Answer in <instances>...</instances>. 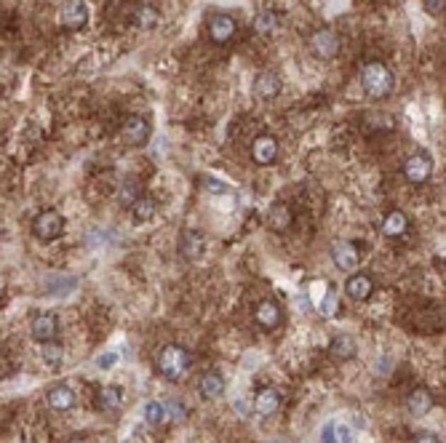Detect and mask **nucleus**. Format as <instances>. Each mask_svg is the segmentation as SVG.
<instances>
[{"label": "nucleus", "instance_id": "f257e3e1", "mask_svg": "<svg viewBox=\"0 0 446 443\" xmlns=\"http://www.w3.org/2000/svg\"><path fill=\"white\" fill-rule=\"evenodd\" d=\"M393 70L385 61H366L361 67V88L369 99H385L393 91Z\"/></svg>", "mask_w": 446, "mask_h": 443}, {"label": "nucleus", "instance_id": "f03ea898", "mask_svg": "<svg viewBox=\"0 0 446 443\" xmlns=\"http://www.w3.org/2000/svg\"><path fill=\"white\" fill-rule=\"evenodd\" d=\"M190 363H193V358L182 345H166L158 353L155 369L166 382H180V379H184V374L190 372Z\"/></svg>", "mask_w": 446, "mask_h": 443}, {"label": "nucleus", "instance_id": "7ed1b4c3", "mask_svg": "<svg viewBox=\"0 0 446 443\" xmlns=\"http://www.w3.org/2000/svg\"><path fill=\"white\" fill-rule=\"evenodd\" d=\"M121 136L129 147H145L153 136V126L145 115H129L121 126Z\"/></svg>", "mask_w": 446, "mask_h": 443}, {"label": "nucleus", "instance_id": "20e7f679", "mask_svg": "<svg viewBox=\"0 0 446 443\" xmlns=\"http://www.w3.org/2000/svg\"><path fill=\"white\" fill-rule=\"evenodd\" d=\"M33 232H35V238L40 240H57L64 235V216L59 211H40V214L33 219Z\"/></svg>", "mask_w": 446, "mask_h": 443}, {"label": "nucleus", "instance_id": "39448f33", "mask_svg": "<svg viewBox=\"0 0 446 443\" xmlns=\"http://www.w3.org/2000/svg\"><path fill=\"white\" fill-rule=\"evenodd\" d=\"M404 177L411 184H425V182L433 177V158L428 153H411L406 160H404Z\"/></svg>", "mask_w": 446, "mask_h": 443}, {"label": "nucleus", "instance_id": "423d86ee", "mask_svg": "<svg viewBox=\"0 0 446 443\" xmlns=\"http://www.w3.org/2000/svg\"><path fill=\"white\" fill-rule=\"evenodd\" d=\"M310 51L318 59H334L339 54V35L331 27H321L310 35Z\"/></svg>", "mask_w": 446, "mask_h": 443}, {"label": "nucleus", "instance_id": "0eeeda50", "mask_svg": "<svg viewBox=\"0 0 446 443\" xmlns=\"http://www.w3.org/2000/svg\"><path fill=\"white\" fill-rule=\"evenodd\" d=\"M30 334H33V339L40 342V345L54 342L57 334H59V321H57V315H54V312H37L35 318H33V324H30Z\"/></svg>", "mask_w": 446, "mask_h": 443}, {"label": "nucleus", "instance_id": "6e6552de", "mask_svg": "<svg viewBox=\"0 0 446 443\" xmlns=\"http://www.w3.org/2000/svg\"><path fill=\"white\" fill-rule=\"evenodd\" d=\"M206 30H209V37L222 46V43H230V40L235 37L238 24H235V19H233L230 13H214V16L209 19V24H206Z\"/></svg>", "mask_w": 446, "mask_h": 443}, {"label": "nucleus", "instance_id": "1a4fd4ad", "mask_svg": "<svg viewBox=\"0 0 446 443\" xmlns=\"http://www.w3.org/2000/svg\"><path fill=\"white\" fill-rule=\"evenodd\" d=\"M331 262L337 264L339 270H356L361 264V249L350 240H337L331 246Z\"/></svg>", "mask_w": 446, "mask_h": 443}, {"label": "nucleus", "instance_id": "9d476101", "mask_svg": "<svg viewBox=\"0 0 446 443\" xmlns=\"http://www.w3.org/2000/svg\"><path fill=\"white\" fill-rule=\"evenodd\" d=\"M254 321L259 329H265V331H273L281 326L283 321V310H281V305L276 300H262L257 307H254Z\"/></svg>", "mask_w": 446, "mask_h": 443}, {"label": "nucleus", "instance_id": "9b49d317", "mask_svg": "<svg viewBox=\"0 0 446 443\" xmlns=\"http://www.w3.org/2000/svg\"><path fill=\"white\" fill-rule=\"evenodd\" d=\"M252 158L257 166H273L278 160V142L270 134H259L252 144Z\"/></svg>", "mask_w": 446, "mask_h": 443}, {"label": "nucleus", "instance_id": "f8f14e48", "mask_svg": "<svg viewBox=\"0 0 446 443\" xmlns=\"http://www.w3.org/2000/svg\"><path fill=\"white\" fill-rule=\"evenodd\" d=\"M61 24L67 30H83L88 24V3L86 0H70L61 8Z\"/></svg>", "mask_w": 446, "mask_h": 443}, {"label": "nucleus", "instance_id": "ddd939ff", "mask_svg": "<svg viewBox=\"0 0 446 443\" xmlns=\"http://www.w3.org/2000/svg\"><path fill=\"white\" fill-rule=\"evenodd\" d=\"M345 291H348L350 300L366 302L374 294V278L366 276V273H356V276L348 278V283H345Z\"/></svg>", "mask_w": 446, "mask_h": 443}, {"label": "nucleus", "instance_id": "4468645a", "mask_svg": "<svg viewBox=\"0 0 446 443\" xmlns=\"http://www.w3.org/2000/svg\"><path fill=\"white\" fill-rule=\"evenodd\" d=\"M46 401H49V408H54V411H70L75 406L78 396H75V390L70 384H54L46 393Z\"/></svg>", "mask_w": 446, "mask_h": 443}, {"label": "nucleus", "instance_id": "2eb2a0df", "mask_svg": "<svg viewBox=\"0 0 446 443\" xmlns=\"http://www.w3.org/2000/svg\"><path fill=\"white\" fill-rule=\"evenodd\" d=\"M278 408H281V396H278V390H273V387H262L254 396V414L273 417V414H278Z\"/></svg>", "mask_w": 446, "mask_h": 443}, {"label": "nucleus", "instance_id": "dca6fc26", "mask_svg": "<svg viewBox=\"0 0 446 443\" xmlns=\"http://www.w3.org/2000/svg\"><path fill=\"white\" fill-rule=\"evenodd\" d=\"M254 96H259V99H276L281 94V78H278L276 72H259L257 78H254V85H252Z\"/></svg>", "mask_w": 446, "mask_h": 443}, {"label": "nucleus", "instance_id": "f3484780", "mask_svg": "<svg viewBox=\"0 0 446 443\" xmlns=\"http://www.w3.org/2000/svg\"><path fill=\"white\" fill-rule=\"evenodd\" d=\"M380 230H382L385 238H398V235H404V232L409 230V216L404 214V211H398V208H393V211L385 214Z\"/></svg>", "mask_w": 446, "mask_h": 443}, {"label": "nucleus", "instance_id": "a211bd4d", "mask_svg": "<svg viewBox=\"0 0 446 443\" xmlns=\"http://www.w3.org/2000/svg\"><path fill=\"white\" fill-rule=\"evenodd\" d=\"M198 390H201V396L206 401H214L225 393V379H222V374L219 372H206L201 377V382H198Z\"/></svg>", "mask_w": 446, "mask_h": 443}, {"label": "nucleus", "instance_id": "6ab92c4d", "mask_svg": "<svg viewBox=\"0 0 446 443\" xmlns=\"http://www.w3.org/2000/svg\"><path fill=\"white\" fill-rule=\"evenodd\" d=\"M158 214V203L155 198H150V195H142L136 203L131 206V216L136 225H147V222H153Z\"/></svg>", "mask_w": 446, "mask_h": 443}, {"label": "nucleus", "instance_id": "aec40b11", "mask_svg": "<svg viewBox=\"0 0 446 443\" xmlns=\"http://www.w3.org/2000/svg\"><path fill=\"white\" fill-rule=\"evenodd\" d=\"M291 222H294V216H291L289 206L276 203L267 211V225H270V230H276V232H286L291 228Z\"/></svg>", "mask_w": 446, "mask_h": 443}, {"label": "nucleus", "instance_id": "412c9836", "mask_svg": "<svg viewBox=\"0 0 446 443\" xmlns=\"http://www.w3.org/2000/svg\"><path fill=\"white\" fill-rule=\"evenodd\" d=\"M329 353L334 355V358L339 360H350L356 358V353H358V348H356V339L348 334H337L331 342H329Z\"/></svg>", "mask_w": 446, "mask_h": 443}, {"label": "nucleus", "instance_id": "4be33fe9", "mask_svg": "<svg viewBox=\"0 0 446 443\" xmlns=\"http://www.w3.org/2000/svg\"><path fill=\"white\" fill-rule=\"evenodd\" d=\"M406 408H409L411 417H425V414L433 408V396H430L425 387H417L409 396V401H406Z\"/></svg>", "mask_w": 446, "mask_h": 443}, {"label": "nucleus", "instance_id": "5701e85b", "mask_svg": "<svg viewBox=\"0 0 446 443\" xmlns=\"http://www.w3.org/2000/svg\"><path fill=\"white\" fill-rule=\"evenodd\" d=\"M123 406V390L110 384V387H102L97 393V408L99 411H115V408Z\"/></svg>", "mask_w": 446, "mask_h": 443}, {"label": "nucleus", "instance_id": "b1692460", "mask_svg": "<svg viewBox=\"0 0 446 443\" xmlns=\"http://www.w3.org/2000/svg\"><path fill=\"white\" fill-rule=\"evenodd\" d=\"M180 252L187 259H198V254L204 252V235L195 230H184L180 238Z\"/></svg>", "mask_w": 446, "mask_h": 443}, {"label": "nucleus", "instance_id": "393cba45", "mask_svg": "<svg viewBox=\"0 0 446 443\" xmlns=\"http://www.w3.org/2000/svg\"><path fill=\"white\" fill-rule=\"evenodd\" d=\"M278 24H281V16H278L276 11H270V8H265V11H259L257 16H254V24L252 30L257 33V35H273L278 30Z\"/></svg>", "mask_w": 446, "mask_h": 443}, {"label": "nucleus", "instance_id": "a878e982", "mask_svg": "<svg viewBox=\"0 0 446 443\" xmlns=\"http://www.w3.org/2000/svg\"><path fill=\"white\" fill-rule=\"evenodd\" d=\"M142 198V187H139V182L136 179H126L121 184V190H118V203L123 206V208H131L136 201Z\"/></svg>", "mask_w": 446, "mask_h": 443}, {"label": "nucleus", "instance_id": "bb28decb", "mask_svg": "<svg viewBox=\"0 0 446 443\" xmlns=\"http://www.w3.org/2000/svg\"><path fill=\"white\" fill-rule=\"evenodd\" d=\"M40 358H43V363L49 369H59L61 360H64V348H61L59 342H46L43 350H40Z\"/></svg>", "mask_w": 446, "mask_h": 443}, {"label": "nucleus", "instance_id": "cd10ccee", "mask_svg": "<svg viewBox=\"0 0 446 443\" xmlns=\"http://www.w3.org/2000/svg\"><path fill=\"white\" fill-rule=\"evenodd\" d=\"M163 420H169V417H166V403H160V401H147L145 403L147 425H160Z\"/></svg>", "mask_w": 446, "mask_h": 443}, {"label": "nucleus", "instance_id": "c85d7f7f", "mask_svg": "<svg viewBox=\"0 0 446 443\" xmlns=\"http://www.w3.org/2000/svg\"><path fill=\"white\" fill-rule=\"evenodd\" d=\"M134 24H136L139 30H153V27L158 24V13H155V8H150V6H142V8H136Z\"/></svg>", "mask_w": 446, "mask_h": 443}, {"label": "nucleus", "instance_id": "c756f323", "mask_svg": "<svg viewBox=\"0 0 446 443\" xmlns=\"http://www.w3.org/2000/svg\"><path fill=\"white\" fill-rule=\"evenodd\" d=\"M339 310V300H337V291L334 288H329L324 294V300H321V315L324 318H334Z\"/></svg>", "mask_w": 446, "mask_h": 443}, {"label": "nucleus", "instance_id": "7c9ffc66", "mask_svg": "<svg viewBox=\"0 0 446 443\" xmlns=\"http://www.w3.org/2000/svg\"><path fill=\"white\" fill-rule=\"evenodd\" d=\"M166 417H169L171 422H184L187 420V408H184V403L182 401H177V398H171V401H166Z\"/></svg>", "mask_w": 446, "mask_h": 443}, {"label": "nucleus", "instance_id": "2f4dec72", "mask_svg": "<svg viewBox=\"0 0 446 443\" xmlns=\"http://www.w3.org/2000/svg\"><path fill=\"white\" fill-rule=\"evenodd\" d=\"M321 443H339L337 438V422H326L321 430Z\"/></svg>", "mask_w": 446, "mask_h": 443}, {"label": "nucleus", "instance_id": "473e14b6", "mask_svg": "<svg viewBox=\"0 0 446 443\" xmlns=\"http://www.w3.org/2000/svg\"><path fill=\"white\" fill-rule=\"evenodd\" d=\"M422 8L430 13V16H438V13H444L446 0H422Z\"/></svg>", "mask_w": 446, "mask_h": 443}, {"label": "nucleus", "instance_id": "72a5a7b5", "mask_svg": "<svg viewBox=\"0 0 446 443\" xmlns=\"http://www.w3.org/2000/svg\"><path fill=\"white\" fill-rule=\"evenodd\" d=\"M204 184H206V190L217 192V195H219V192H222V195H228V192H230V187L225 184V182H217V179H211V177H206Z\"/></svg>", "mask_w": 446, "mask_h": 443}, {"label": "nucleus", "instance_id": "f704fd0d", "mask_svg": "<svg viewBox=\"0 0 446 443\" xmlns=\"http://www.w3.org/2000/svg\"><path fill=\"white\" fill-rule=\"evenodd\" d=\"M118 358H121L118 353H105V355H99L97 358V366L99 369H112V366L118 363Z\"/></svg>", "mask_w": 446, "mask_h": 443}, {"label": "nucleus", "instance_id": "c9c22d12", "mask_svg": "<svg viewBox=\"0 0 446 443\" xmlns=\"http://www.w3.org/2000/svg\"><path fill=\"white\" fill-rule=\"evenodd\" d=\"M337 438H339V443H353V430L337 422Z\"/></svg>", "mask_w": 446, "mask_h": 443}, {"label": "nucleus", "instance_id": "e433bc0d", "mask_svg": "<svg viewBox=\"0 0 446 443\" xmlns=\"http://www.w3.org/2000/svg\"><path fill=\"white\" fill-rule=\"evenodd\" d=\"M414 443H441V438H438L435 432H420V435L414 438Z\"/></svg>", "mask_w": 446, "mask_h": 443}, {"label": "nucleus", "instance_id": "4c0bfd02", "mask_svg": "<svg viewBox=\"0 0 446 443\" xmlns=\"http://www.w3.org/2000/svg\"><path fill=\"white\" fill-rule=\"evenodd\" d=\"M64 443H86L83 438H70V441H64Z\"/></svg>", "mask_w": 446, "mask_h": 443}, {"label": "nucleus", "instance_id": "58836bf2", "mask_svg": "<svg viewBox=\"0 0 446 443\" xmlns=\"http://www.w3.org/2000/svg\"><path fill=\"white\" fill-rule=\"evenodd\" d=\"M22 443H35V441H33V438H27V441H22Z\"/></svg>", "mask_w": 446, "mask_h": 443}, {"label": "nucleus", "instance_id": "ea45409f", "mask_svg": "<svg viewBox=\"0 0 446 443\" xmlns=\"http://www.w3.org/2000/svg\"><path fill=\"white\" fill-rule=\"evenodd\" d=\"M444 262H446V259H444Z\"/></svg>", "mask_w": 446, "mask_h": 443}]
</instances>
